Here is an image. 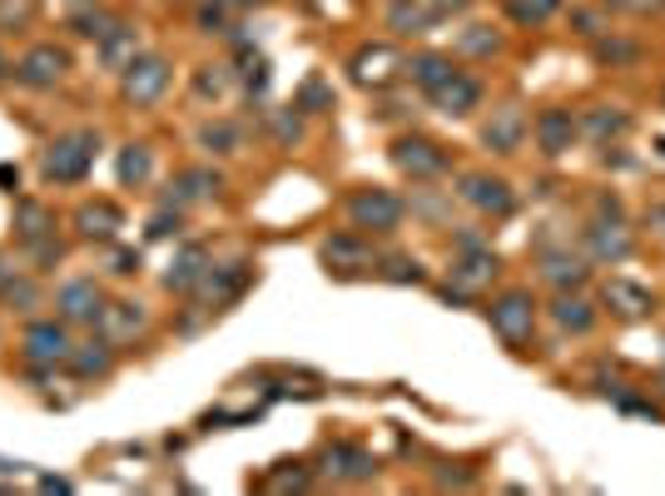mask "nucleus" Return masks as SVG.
Here are the masks:
<instances>
[{
  "label": "nucleus",
  "mask_w": 665,
  "mask_h": 496,
  "mask_svg": "<svg viewBox=\"0 0 665 496\" xmlns=\"http://www.w3.org/2000/svg\"><path fill=\"white\" fill-rule=\"evenodd\" d=\"M487 318H492L497 338H502V343H512V347L532 343V333H537V303H532V293H522V288L502 293V298L487 308Z\"/></svg>",
  "instance_id": "obj_1"
},
{
  "label": "nucleus",
  "mask_w": 665,
  "mask_h": 496,
  "mask_svg": "<svg viewBox=\"0 0 665 496\" xmlns=\"http://www.w3.org/2000/svg\"><path fill=\"white\" fill-rule=\"evenodd\" d=\"M492 279H497V253H492V248H482L477 238H462V253L452 259V283H457L462 293H477V288H487Z\"/></svg>",
  "instance_id": "obj_2"
},
{
  "label": "nucleus",
  "mask_w": 665,
  "mask_h": 496,
  "mask_svg": "<svg viewBox=\"0 0 665 496\" xmlns=\"http://www.w3.org/2000/svg\"><path fill=\"white\" fill-rule=\"evenodd\" d=\"M353 224L358 228H373V234H387V228H397V219H402V199H393L387 189H363V194H353Z\"/></svg>",
  "instance_id": "obj_3"
},
{
  "label": "nucleus",
  "mask_w": 665,
  "mask_h": 496,
  "mask_svg": "<svg viewBox=\"0 0 665 496\" xmlns=\"http://www.w3.org/2000/svg\"><path fill=\"white\" fill-rule=\"evenodd\" d=\"M393 160H397V169L412 174V179H438V174L447 169V154L432 140H418V134H412V140H397Z\"/></svg>",
  "instance_id": "obj_4"
},
{
  "label": "nucleus",
  "mask_w": 665,
  "mask_h": 496,
  "mask_svg": "<svg viewBox=\"0 0 665 496\" xmlns=\"http://www.w3.org/2000/svg\"><path fill=\"white\" fill-rule=\"evenodd\" d=\"M602 303L611 308L616 318H626V323H635V318H651V308H655L651 288H641V283H631V279H606Z\"/></svg>",
  "instance_id": "obj_5"
},
{
  "label": "nucleus",
  "mask_w": 665,
  "mask_h": 496,
  "mask_svg": "<svg viewBox=\"0 0 665 496\" xmlns=\"http://www.w3.org/2000/svg\"><path fill=\"white\" fill-rule=\"evenodd\" d=\"M462 199L472 209H482V214H512V189H506V179H492V174H467L462 179Z\"/></svg>",
  "instance_id": "obj_6"
},
{
  "label": "nucleus",
  "mask_w": 665,
  "mask_h": 496,
  "mask_svg": "<svg viewBox=\"0 0 665 496\" xmlns=\"http://www.w3.org/2000/svg\"><path fill=\"white\" fill-rule=\"evenodd\" d=\"M541 279L557 293L581 288V283L591 279V263L581 259V253H571V248H547V253H541Z\"/></svg>",
  "instance_id": "obj_7"
},
{
  "label": "nucleus",
  "mask_w": 665,
  "mask_h": 496,
  "mask_svg": "<svg viewBox=\"0 0 665 496\" xmlns=\"http://www.w3.org/2000/svg\"><path fill=\"white\" fill-rule=\"evenodd\" d=\"M576 134H581V125H576V115H571V109H541V115H537V144H541V154H547V160L567 154Z\"/></svg>",
  "instance_id": "obj_8"
},
{
  "label": "nucleus",
  "mask_w": 665,
  "mask_h": 496,
  "mask_svg": "<svg viewBox=\"0 0 665 496\" xmlns=\"http://www.w3.org/2000/svg\"><path fill=\"white\" fill-rule=\"evenodd\" d=\"M586 248L596 263H626L631 259V234H626L616 219H596V224L586 228Z\"/></svg>",
  "instance_id": "obj_9"
},
{
  "label": "nucleus",
  "mask_w": 665,
  "mask_h": 496,
  "mask_svg": "<svg viewBox=\"0 0 665 496\" xmlns=\"http://www.w3.org/2000/svg\"><path fill=\"white\" fill-rule=\"evenodd\" d=\"M522 140H526V115L516 105L497 109V115L482 125V144H487V150H497V154H516V150H522Z\"/></svg>",
  "instance_id": "obj_10"
},
{
  "label": "nucleus",
  "mask_w": 665,
  "mask_h": 496,
  "mask_svg": "<svg viewBox=\"0 0 665 496\" xmlns=\"http://www.w3.org/2000/svg\"><path fill=\"white\" fill-rule=\"evenodd\" d=\"M551 318H557L561 333H576V338L596 328V308H591V298H581V288L557 293V303H551Z\"/></svg>",
  "instance_id": "obj_11"
},
{
  "label": "nucleus",
  "mask_w": 665,
  "mask_h": 496,
  "mask_svg": "<svg viewBox=\"0 0 665 496\" xmlns=\"http://www.w3.org/2000/svg\"><path fill=\"white\" fill-rule=\"evenodd\" d=\"M576 125H581V134H586V140L606 144V140H621V134L631 130V115H626V109H616V105H591Z\"/></svg>",
  "instance_id": "obj_12"
},
{
  "label": "nucleus",
  "mask_w": 665,
  "mask_h": 496,
  "mask_svg": "<svg viewBox=\"0 0 665 496\" xmlns=\"http://www.w3.org/2000/svg\"><path fill=\"white\" fill-rule=\"evenodd\" d=\"M397 75V55L387 45H368V50L353 55V80L358 85H387Z\"/></svg>",
  "instance_id": "obj_13"
},
{
  "label": "nucleus",
  "mask_w": 665,
  "mask_h": 496,
  "mask_svg": "<svg viewBox=\"0 0 665 496\" xmlns=\"http://www.w3.org/2000/svg\"><path fill=\"white\" fill-rule=\"evenodd\" d=\"M432 99H438V105L447 109V115H472L477 99H482V85H477L472 75H462V70H457V75H452L447 85L432 90Z\"/></svg>",
  "instance_id": "obj_14"
},
{
  "label": "nucleus",
  "mask_w": 665,
  "mask_h": 496,
  "mask_svg": "<svg viewBox=\"0 0 665 496\" xmlns=\"http://www.w3.org/2000/svg\"><path fill=\"white\" fill-rule=\"evenodd\" d=\"M457 75V66H452L447 55H418V60H412V80H418L422 90H438V85H447V80Z\"/></svg>",
  "instance_id": "obj_15"
},
{
  "label": "nucleus",
  "mask_w": 665,
  "mask_h": 496,
  "mask_svg": "<svg viewBox=\"0 0 665 496\" xmlns=\"http://www.w3.org/2000/svg\"><path fill=\"white\" fill-rule=\"evenodd\" d=\"M135 75H129V95L135 99H154L164 90V80H170V70H164V60H144V66H129Z\"/></svg>",
  "instance_id": "obj_16"
},
{
  "label": "nucleus",
  "mask_w": 665,
  "mask_h": 496,
  "mask_svg": "<svg viewBox=\"0 0 665 496\" xmlns=\"http://www.w3.org/2000/svg\"><path fill=\"white\" fill-rule=\"evenodd\" d=\"M323 259H328L332 269H343V263H348V269H363V263L373 259V253H368V248L358 244V238H332V244L323 248Z\"/></svg>",
  "instance_id": "obj_17"
},
{
  "label": "nucleus",
  "mask_w": 665,
  "mask_h": 496,
  "mask_svg": "<svg viewBox=\"0 0 665 496\" xmlns=\"http://www.w3.org/2000/svg\"><path fill=\"white\" fill-rule=\"evenodd\" d=\"M557 5H561V0H512L506 11H512L516 25H541V21H551V15H557Z\"/></svg>",
  "instance_id": "obj_18"
},
{
  "label": "nucleus",
  "mask_w": 665,
  "mask_h": 496,
  "mask_svg": "<svg viewBox=\"0 0 665 496\" xmlns=\"http://www.w3.org/2000/svg\"><path fill=\"white\" fill-rule=\"evenodd\" d=\"M387 21H393V31H402V35H422V31H428L432 15H428V11H418V5H408V0H397Z\"/></svg>",
  "instance_id": "obj_19"
},
{
  "label": "nucleus",
  "mask_w": 665,
  "mask_h": 496,
  "mask_svg": "<svg viewBox=\"0 0 665 496\" xmlns=\"http://www.w3.org/2000/svg\"><path fill=\"white\" fill-rule=\"evenodd\" d=\"M462 50H467V55H492L497 50L492 25H467V31H462Z\"/></svg>",
  "instance_id": "obj_20"
},
{
  "label": "nucleus",
  "mask_w": 665,
  "mask_h": 496,
  "mask_svg": "<svg viewBox=\"0 0 665 496\" xmlns=\"http://www.w3.org/2000/svg\"><path fill=\"white\" fill-rule=\"evenodd\" d=\"M387 279H393V283H422V269L412 259H393V263H387Z\"/></svg>",
  "instance_id": "obj_21"
},
{
  "label": "nucleus",
  "mask_w": 665,
  "mask_h": 496,
  "mask_svg": "<svg viewBox=\"0 0 665 496\" xmlns=\"http://www.w3.org/2000/svg\"><path fill=\"white\" fill-rule=\"evenodd\" d=\"M571 21H576V35H586V40H596V35H602V15H596V11H576Z\"/></svg>",
  "instance_id": "obj_22"
},
{
  "label": "nucleus",
  "mask_w": 665,
  "mask_h": 496,
  "mask_svg": "<svg viewBox=\"0 0 665 496\" xmlns=\"http://www.w3.org/2000/svg\"><path fill=\"white\" fill-rule=\"evenodd\" d=\"M606 5H616V11H631V15H651V11H661L665 0H606Z\"/></svg>",
  "instance_id": "obj_23"
},
{
  "label": "nucleus",
  "mask_w": 665,
  "mask_h": 496,
  "mask_svg": "<svg viewBox=\"0 0 665 496\" xmlns=\"http://www.w3.org/2000/svg\"><path fill=\"white\" fill-rule=\"evenodd\" d=\"M205 144H209V150H214V144H219V150H234V144H238V134L234 130H224V125H219V130H205Z\"/></svg>",
  "instance_id": "obj_24"
},
{
  "label": "nucleus",
  "mask_w": 665,
  "mask_h": 496,
  "mask_svg": "<svg viewBox=\"0 0 665 496\" xmlns=\"http://www.w3.org/2000/svg\"><path fill=\"white\" fill-rule=\"evenodd\" d=\"M596 55H602V60H635V45H621V40H606V45H602V50H596Z\"/></svg>",
  "instance_id": "obj_25"
},
{
  "label": "nucleus",
  "mask_w": 665,
  "mask_h": 496,
  "mask_svg": "<svg viewBox=\"0 0 665 496\" xmlns=\"http://www.w3.org/2000/svg\"><path fill=\"white\" fill-rule=\"evenodd\" d=\"M596 214H602V219H616V224H621V204H616L611 194H602V199H596Z\"/></svg>",
  "instance_id": "obj_26"
},
{
  "label": "nucleus",
  "mask_w": 665,
  "mask_h": 496,
  "mask_svg": "<svg viewBox=\"0 0 665 496\" xmlns=\"http://www.w3.org/2000/svg\"><path fill=\"white\" fill-rule=\"evenodd\" d=\"M651 224H655V228H661V234H665V204H655V209H651Z\"/></svg>",
  "instance_id": "obj_27"
},
{
  "label": "nucleus",
  "mask_w": 665,
  "mask_h": 496,
  "mask_svg": "<svg viewBox=\"0 0 665 496\" xmlns=\"http://www.w3.org/2000/svg\"><path fill=\"white\" fill-rule=\"evenodd\" d=\"M467 0H438V11H462Z\"/></svg>",
  "instance_id": "obj_28"
},
{
  "label": "nucleus",
  "mask_w": 665,
  "mask_h": 496,
  "mask_svg": "<svg viewBox=\"0 0 665 496\" xmlns=\"http://www.w3.org/2000/svg\"><path fill=\"white\" fill-rule=\"evenodd\" d=\"M234 5H258V0H234Z\"/></svg>",
  "instance_id": "obj_29"
}]
</instances>
